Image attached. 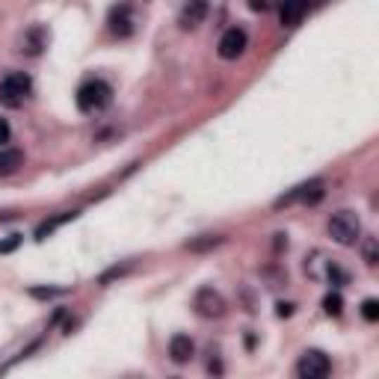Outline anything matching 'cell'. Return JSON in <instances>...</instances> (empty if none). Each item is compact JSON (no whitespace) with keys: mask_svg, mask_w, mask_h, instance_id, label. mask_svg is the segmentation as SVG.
Returning a JSON list of instances; mask_svg holds the SVG:
<instances>
[{"mask_svg":"<svg viewBox=\"0 0 379 379\" xmlns=\"http://www.w3.org/2000/svg\"><path fill=\"white\" fill-rule=\"evenodd\" d=\"M113 101V86L107 80H86L77 89V107L83 113H101V110Z\"/></svg>","mask_w":379,"mask_h":379,"instance_id":"obj_1","label":"cell"},{"mask_svg":"<svg viewBox=\"0 0 379 379\" xmlns=\"http://www.w3.org/2000/svg\"><path fill=\"white\" fill-rule=\"evenodd\" d=\"M329 237L341 246H356L361 237V219L353 214V210H338L329 219Z\"/></svg>","mask_w":379,"mask_h":379,"instance_id":"obj_2","label":"cell"},{"mask_svg":"<svg viewBox=\"0 0 379 379\" xmlns=\"http://www.w3.org/2000/svg\"><path fill=\"white\" fill-rule=\"evenodd\" d=\"M30 92H33V80L24 72H12L0 80V104L6 107H21L30 98Z\"/></svg>","mask_w":379,"mask_h":379,"instance_id":"obj_3","label":"cell"},{"mask_svg":"<svg viewBox=\"0 0 379 379\" xmlns=\"http://www.w3.org/2000/svg\"><path fill=\"white\" fill-rule=\"evenodd\" d=\"M329 371H332V361L320 349H305L297 361V373L302 379H323V376H329Z\"/></svg>","mask_w":379,"mask_h":379,"instance_id":"obj_4","label":"cell"},{"mask_svg":"<svg viewBox=\"0 0 379 379\" xmlns=\"http://www.w3.org/2000/svg\"><path fill=\"white\" fill-rule=\"evenodd\" d=\"M246 45H249L246 30H240V27H229V30L222 33L217 51H219L222 60H237V57H240V53L246 51Z\"/></svg>","mask_w":379,"mask_h":379,"instance_id":"obj_5","label":"cell"},{"mask_svg":"<svg viewBox=\"0 0 379 379\" xmlns=\"http://www.w3.org/2000/svg\"><path fill=\"white\" fill-rule=\"evenodd\" d=\"M323 181L320 178H314V181H308V184H300L293 193H288V195H282V199L276 202V207H285V205H293V202H305V205H314V202H320L323 199Z\"/></svg>","mask_w":379,"mask_h":379,"instance_id":"obj_6","label":"cell"},{"mask_svg":"<svg viewBox=\"0 0 379 379\" xmlns=\"http://www.w3.org/2000/svg\"><path fill=\"white\" fill-rule=\"evenodd\" d=\"M193 308H195V311H199L202 317H219L222 311H226V302H222V297H219L214 288H202L199 293H195Z\"/></svg>","mask_w":379,"mask_h":379,"instance_id":"obj_7","label":"cell"},{"mask_svg":"<svg viewBox=\"0 0 379 379\" xmlns=\"http://www.w3.org/2000/svg\"><path fill=\"white\" fill-rule=\"evenodd\" d=\"M205 18H207V0H187L184 9H181L178 24L184 27V30H195Z\"/></svg>","mask_w":379,"mask_h":379,"instance_id":"obj_8","label":"cell"},{"mask_svg":"<svg viewBox=\"0 0 379 379\" xmlns=\"http://www.w3.org/2000/svg\"><path fill=\"white\" fill-rule=\"evenodd\" d=\"M308 12V0H282L278 6V18H282L285 27H297Z\"/></svg>","mask_w":379,"mask_h":379,"instance_id":"obj_9","label":"cell"},{"mask_svg":"<svg viewBox=\"0 0 379 379\" xmlns=\"http://www.w3.org/2000/svg\"><path fill=\"white\" fill-rule=\"evenodd\" d=\"M110 30H113L116 36H131L134 30V12L131 6H116L113 12H110Z\"/></svg>","mask_w":379,"mask_h":379,"instance_id":"obj_10","label":"cell"},{"mask_svg":"<svg viewBox=\"0 0 379 379\" xmlns=\"http://www.w3.org/2000/svg\"><path fill=\"white\" fill-rule=\"evenodd\" d=\"M193 353H195V344H193L190 335H175V338L169 341V359L175 364H187L193 359Z\"/></svg>","mask_w":379,"mask_h":379,"instance_id":"obj_11","label":"cell"},{"mask_svg":"<svg viewBox=\"0 0 379 379\" xmlns=\"http://www.w3.org/2000/svg\"><path fill=\"white\" fill-rule=\"evenodd\" d=\"M21 166H24V151H18V148L0 151V175H15Z\"/></svg>","mask_w":379,"mask_h":379,"instance_id":"obj_12","label":"cell"},{"mask_svg":"<svg viewBox=\"0 0 379 379\" xmlns=\"http://www.w3.org/2000/svg\"><path fill=\"white\" fill-rule=\"evenodd\" d=\"M41 45H45V30H41V27H36V30L27 33L21 51H24V53H30V57H36V53L41 51Z\"/></svg>","mask_w":379,"mask_h":379,"instance_id":"obj_13","label":"cell"},{"mask_svg":"<svg viewBox=\"0 0 379 379\" xmlns=\"http://www.w3.org/2000/svg\"><path fill=\"white\" fill-rule=\"evenodd\" d=\"M323 308H326V314L338 317V314H341V308H344V300H341V293H329V297L323 300Z\"/></svg>","mask_w":379,"mask_h":379,"instance_id":"obj_14","label":"cell"},{"mask_svg":"<svg viewBox=\"0 0 379 379\" xmlns=\"http://www.w3.org/2000/svg\"><path fill=\"white\" fill-rule=\"evenodd\" d=\"M65 219H75V214H63V217H57V219H51V222H45V226H39V231H36V237H39V240H41V237H45V234H51L53 229H57V226H63V222Z\"/></svg>","mask_w":379,"mask_h":379,"instance_id":"obj_15","label":"cell"},{"mask_svg":"<svg viewBox=\"0 0 379 379\" xmlns=\"http://www.w3.org/2000/svg\"><path fill=\"white\" fill-rule=\"evenodd\" d=\"M361 314H364V320H368V323H376L379 320V302L376 300H364L361 302Z\"/></svg>","mask_w":379,"mask_h":379,"instance_id":"obj_16","label":"cell"},{"mask_svg":"<svg viewBox=\"0 0 379 379\" xmlns=\"http://www.w3.org/2000/svg\"><path fill=\"white\" fill-rule=\"evenodd\" d=\"M219 243H222V237H207V240L190 243V249H193V252H202V249H207V246H219Z\"/></svg>","mask_w":379,"mask_h":379,"instance_id":"obj_17","label":"cell"},{"mask_svg":"<svg viewBox=\"0 0 379 379\" xmlns=\"http://www.w3.org/2000/svg\"><path fill=\"white\" fill-rule=\"evenodd\" d=\"M364 261H368L371 266L376 264V240H373V237L368 240V246H364Z\"/></svg>","mask_w":379,"mask_h":379,"instance_id":"obj_18","label":"cell"},{"mask_svg":"<svg viewBox=\"0 0 379 379\" xmlns=\"http://www.w3.org/2000/svg\"><path fill=\"white\" fill-rule=\"evenodd\" d=\"M18 243H21V234H12L9 240H4V243H0V252H12V249H15Z\"/></svg>","mask_w":379,"mask_h":379,"instance_id":"obj_19","label":"cell"},{"mask_svg":"<svg viewBox=\"0 0 379 379\" xmlns=\"http://www.w3.org/2000/svg\"><path fill=\"white\" fill-rule=\"evenodd\" d=\"M9 143V124L0 119V146H6Z\"/></svg>","mask_w":379,"mask_h":379,"instance_id":"obj_20","label":"cell"}]
</instances>
